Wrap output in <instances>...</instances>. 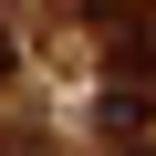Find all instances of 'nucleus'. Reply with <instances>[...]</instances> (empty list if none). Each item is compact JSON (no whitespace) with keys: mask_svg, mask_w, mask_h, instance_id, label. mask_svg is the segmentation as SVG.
<instances>
[{"mask_svg":"<svg viewBox=\"0 0 156 156\" xmlns=\"http://www.w3.org/2000/svg\"><path fill=\"white\" fill-rule=\"evenodd\" d=\"M0 156H52V135H31V125H11V135H0Z\"/></svg>","mask_w":156,"mask_h":156,"instance_id":"obj_3","label":"nucleus"},{"mask_svg":"<svg viewBox=\"0 0 156 156\" xmlns=\"http://www.w3.org/2000/svg\"><path fill=\"white\" fill-rule=\"evenodd\" d=\"M94 31H104V94L156 104V0H94Z\"/></svg>","mask_w":156,"mask_h":156,"instance_id":"obj_1","label":"nucleus"},{"mask_svg":"<svg viewBox=\"0 0 156 156\" xmlns=\"http://www.w3.org/2000/svg\"><path fill=\"white\" fill-rule=\"evenodd\" d=\"M11 73H21V42H11V21H0V83H11Z\"/></svg>","mask_w":156,"mask_h":156,"instance_id":"obj_4","label":"nucleus"},{"mask_svg":"<svg viewBox=\"0 0 156 156\" xmlns=\"http://www.w3.org/2000/svg\"><path fill=\"white\" fill-rule=\"evenodd\" d=\"M94 125H104V146H115V156H156V104H146V94H104V115H94Z\"/></svg>","mask_w":156,"mask_h":156,"instance_id":"obj_2","label":"nucleus"}]
</instances>
